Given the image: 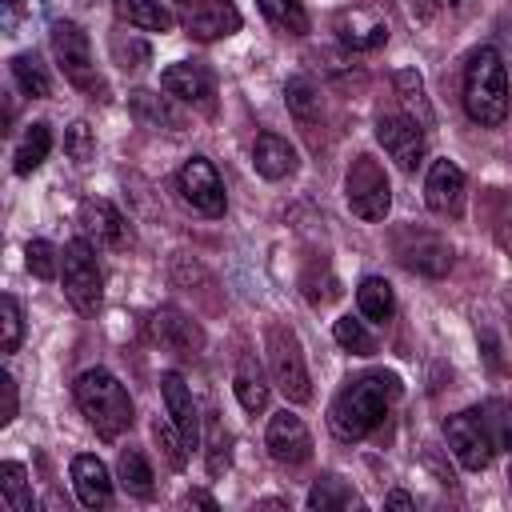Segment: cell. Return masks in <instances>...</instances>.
<instances>
[{"instance_id":"6da1fadb","label":"cell","mask_w":512,"mask_h":512,"mask_svg":"<svg viewBox=\"0 0 512 512\" xmlns=\"http://www.w3.org/2000/svg\"><path fill=\"white\" fill-rule=\"evenodd\" d=\"M400 376L396 372H364L352 376L328 404V424L340 440H364L368 432H376L392 408V400L400 396Z\"/></svg>"},{"instance_id":"7a4b0ae2","label":"cell","mask_w":512,"mask_h":512,"mask_svg":"<svg viewBox=\"0 0 512 512\" xmlns=\"http://www.w3.org/2000/svg\"><path fill=\"white\" fill-rule=\"evenodd\" d=\"M508 104H512V88H508V68L500 60L496 48H476L464 64V108L476 124L496 128L508 120Z\"/></svg>"},{"instance_id":"3957f363","label":"cell","mask_w":512,"mask_h":512,"mask_svg":"<svg viewBox=\"0 0 512 512\" xmlns=\"http://www.w3.org/2000/svg\"><path fill=\"white\" fill-rule=\"evenodd\" d=\"M72 396L80 404V412L88 416V424L104 436V440H116L120 432L132 428V396L128 388L108 372V368H88L76 376L72 384Z\"/></svg>"},{"instance_id":"277c9868","label":"cell","mask_w":512,"mask_h":512,"mask_svg":"<svg viewBox=\"0 0 512 512\" xmlns=\"http://www.w3.org/2000/svg\"><path fill=\"white\" fill-rule=\"evenodd\" d=\"M60 280H64V296L72 300V308L80 316H96L100 300H104V280H100V264L96 252L84 236L68 240L60 252Z\"/></svg>"},{"instance_id":"5b68a950","label":"cell","mask_w":512,"mask_h":512,"mask_svg":"<svg viewBox=\"0 0 512 512\" xmlns=\"http://www.w3.org/2000/svg\"><path fill=\"white\" fill-rule=\"evenodd\" d=\"M264 344H268L272 380H276V388L284 392V400H292V404L312 400V380H308V364H304V348H300L296 328H288V324H268Z\"/></svg>"},{"instance_id":"8992f818","label":"cell","mask_w":512,"mask_h":512,"mask_svg":"<svg viewBox=\"0 0 512 512\" xmlns=\"http://www.w3.org/2000/svg\"><path fill=\"white\" fill-rule=\"evenodd\" d=\"M52 52H56V64H60V72H64L68 84H76L92 100H104L108 96V88H104V80H100V72L92 64V44L80 32V24L56 20L52 24Z\"/></svg>"},{"instance_id":"52a82bcc","label":"cell","mask_w":512,"mask_h":512,"mask_svg":"<svg viewBox=\"0 0 512 512\" xmlns=\"http://www.w3.org/2000/svg\"><path fill=\"white\" fill-rule=\"evenodd\" d=\"M344 196L360 220H384L392 208V184H388V172L380 168V160L360 152L344 176Z\"/></svg>"},{"instance_id":"ba28073f","label":"cell","mask_w":512,"mask_h":512,"mask_svg":"<svg viewBox=\"0 0 512 512\" xmlns=\"http://www.w3.org/2000/svg\"><path fill=\"white\" fill-rule=\"evenodd\" d=\"M444 440L468 472H484L492 464V432H488V420H484L480 408H464V412L448 416L444 420Z\"/></svg>"},{"instance_id":"9c48e42d","label":"cell","mask_w":512,"mask_h":512,"mask_svg":"<svg viewBox=\"0 0 512 512\" xmlns=\"http://www.w3.org/2000/svg\"><path fill=\"white\" fill-rule=\"evenodd\" d=\"M176 192H180L184 204H192L200 216H224V208H228L224 180H220V172L212 168V160H204V156H192V160L180 164V172H176Z\"/></svg>"},{"instance_id":"30bf717a","label":"cell","mask_w":512,"mask_h":512,"mask_svg":"<svg viewBox=\"0 0 512 512\" xmlns=\"http://www.w3.org/2000/svg\"><path fill=\"white\" fill-rule=\"evenodd\" d=\"M376 140H380V148H384L404 172H412V168L424 160V152H428L424 128H420L412 116H404V112L380 116V120H376Z\"/></svg>"},{"instance_id":"8fae6325","label":"cell","mask_w":512,"mask_h":512,"mask_svg":"<svg viewBox=\"0 0 512 512\" xmlns=\"http://www.w3.org/2000/svg\"><path fill=\"white\" fill-rule=\"evenodd\" d=\"M396 256L404 268H412L420 276H448V268H452V244L436 232H404L396 240Z\"/></svg>"},{"instance_id":"7c38bea8","label":"cell","mask_w":512,"mask_h":512,"mask_svg":"<svg viewBox=\"0 0 512 512\" xmlns=\"http://www.w3.org/2000/svg\"><path fill=\"white\" fill-rule=\"evenodd\" d=\"M264 444H268V456H272L276 464H284V468H296V464H304V460L312 456V436H308L304 420L292 416L288 408L268 420Z\"/></svg>"},{"instance_id":"4fadbf2b","label":"cell","mask_w":512,"mask_h":512,"mask_svg":"<svg viewBox=\"0 0 512 512\" xmlns=\"http://www.w3.org/2000/svg\"><path fill=\"white\" fill-rule=\"evenodd\" d=\"M76 220H80L84 236L96 240L100 248H128V244H132L128 220H124L120 208L108 204V200H84L80 212H76Z\"/></svg>"},{"instance_id":"5bb4252c","label":"cell","mask_w":512,"mask_h":512,"mask_svg":"<svg viewBox=\"0 0 512 512\" xmlns=\"http://www.w3.org/2000/svg\"><path fill=\"white\" fill-rule=\"evenodd\" d=\"M148 332H152V340H156L160 348H168V352H176V356H196V352L204 348L200 324H196L192 316H184L180 308H160V312H152Z\"/></svg>"},{"instance_id":"9a60e30c","label":"cell","mask_w":512,"mask_h":512,"mask_svg":"<svg viewBox=\"0 0 512 512\" xmlns=\"http://www.w3.org/2000/svg\"><path fill=\"white\" fill-rule=\"evenodd\" d=\"M160 88H164L172 100H184V104H196V108H212V96H216L212 72L200 68L196 60L168 64V68L160 72Z\"/></svg>"},{"instance_id":"2e32d148","label":"cell","mask_w":512,"mask_h":512,"mask_svg":"<svg viewBox=\"0 0 512 512\" xmlns=\"http://www.w3.org/2000/svg\"><path fill=\"white\" fill-rule=\"evenodd\" d=\"M424 204L436 216H460L464 208V172L456 160H436L424 180Z\"/></svg>"},{"instance_id":"e0dca14e","label":"cell","mask_w":512,"mask_h":512,"mask_svg":"<svg viewBox=\"0 0 512 512\" xmlns=\"http://www.w3.org/2000/svg\"><path fill=\"white\" fill-rule=\"evenodd\" d=\"M332 28H336L340 44L352 48V52H372L388 40V24L372 8H344V12H336Z\"/></svg>"},{"instance_id":"ac0fdd59","label":"cell","mask_w":512,"mask_h":512,"mask_svg":"<svg viewBox=\"0 0 512 512\" xmlns=\"http://www.w3.org/2000/svg\"><path fill=\"white\" fill-rule=\"evenodd\" d=\"M184 28H188L192 40H204L208 44V40H220V36L240 32V12H236L232 0H196L192 12H188V20H184Z\"/></svg>"},{"instance_id":"d6986e66","label":"cell","mask_w":512,"mask_h":512,"mask_svg":"<svg viewBox=\"0 0 512 512\" xmlns=\"http://www.w3.org/2000/svg\"><path fill=\"white\" fill-rule=\"evenodd\" d=\"M160 396H164V408H168L172 424L180 428L184 444L196 448L200 444V416H196V400H192L184 376L180 372H160Z\"/></svg>"},{"instance_id":"ffe728a7","label":"cell","mask_w":512,"mask_h":512,"mask_svg":"<svg viewBox=\"0 0 512 512\" xmlns=\"http://www.w3.org/2000/svg\"><path fill=\"white\" fill-rule=\"evenodd\" d=\"M72 488H76V500L84 508H108L112 504V476L104 468V460L80 452L72 456Z\"/></svg>"},{"instance_id":"44dd1931","label":"cell","mask_w":512,"mask_h":512,"mask_svg":"<svg viewBox=\"0 0 512 512\" xmlns=\"http://www.w3.org/2000/svg\"><path fill=\"white\" fill-rule=\"evenodd\" d=\"M252 164L264 180H284L296 172V148L276 132H260L252 144Z\"/></svg>"},{"instance_id":"7402d4cb","label":"cell","mask_w":512,"mask_h":512,"mask_svg":"<svg viewBox=\"0 0 512 512\" xmlns=\"http://www.w3.org/2000/svg\"><path fill=\"white\" fill-rule=\"evenodd\" d=\"M232 392H236V400H240L244 412H264L268 408V376H264V368H260V360L252 352H244L236 360Z\"/></svg>"},{"instance_id":"603a6c76","label":"cell","mask_w":512,"mask_h":512,"mask_svg":"<svg viewBox=\"0 0 512 512\" xmlns=\"http://www.w3.org/2000/svg\"><path fill=\"white\" fill-rule=\"evenodd\" d=\"M112 12L120 24L140 28V32H172V12L160 8V0H112Z\"/></svg>"},{"instance_id":"cb8c5ba5","label":"cell","mask_w":512,"mask_h":512,"mask_svg":"<svg viewBox=\"0 0 512 512\" xmlns=\"http://www.w3.org/2000/svg\"><path fill=\"white\" fill-rule=\"evenodd\" d=\"M128 108H132V116H136L140 124L168 128V132H180V128H184V116L172 108V100H168V96H156V92L136 88V92L128 96Z\"/></svg>"},{"instance_id":"d4e9b609","label":"cell","mask_w":512,"mask_h":512,"mask_svg":"<svg viewBox=\"0 0 512 512\" xmlns=\"http://www.w3.org/2000/svg\"><path fill=\"white\" fill-rule=\"evenodd\" d=\"M284 104L296 116V124H304V128H312L324 116V100H320V88L312 76H292L284 84Z\"/></svg>"},{"instance_id":"484cf974","label":"cell","mask_w":512,"mask_h":512,"mask_svg":"<svg viewBox=\"0 0 512 512\" xmlns=\"http://www.w3.org/2000/svg\"><path fill=\"white\" fill-rule=\"evenodd\" d=\"M48 152H52V132H48V124L44 120H36V124H28V132L20 136V144H16V176H32L44 160H48Z\"/></svg>"},{"instance_id":"4316f807","label":"cell","mask_w":512,"mask_h":512,"mask_svg":"<svg viewBox=\"0 0 512 512\" xmlns=\"http://www.w3.org/2000/svg\"><path fill=\"white\" fill-rule=\"evenodd\" d=\"M356 308H360L364 320H380V324H384V320L396 312V292H392V284H388L384 276H364L360 288H356Z\"/></svg>"},{"instance_id":"83f0119b","label":"cell","mask_w":512,"mask_h":512,"mask_svg":"<svg viewBox=\"0 0 512 512\" xmlns=\"http://www.w3.org/2000/svg\"><path fill=\"white\" fill-rule=\"evenodd\" d=\"M396 96H400V108H404V116H412L420 128H432V108H428V96H424V80H420V72L416 68H404V72H396Z\"/></svg>"},{"instance_id":"f1b7e54d","label":"cell","mask_w":512,"mask_h":512,"mask_svg":"<svg viewBox=\"0 0 512 512\" xmlns=\"http://www.w3.org/2000/svg\"><path fill=\"white\" fill-rule=\"evenodd\" d=\"M312 512H332V508H360V496L340 480V476H320L312 488H308V500H304Z\"/></svg>"},{"instance_id":"f546056e","label":"cell","mask_w":512,"mask_h":512,"mask_svg":"<svg viewBox=\"0 0 512 512\" xmlns=\"http://www.w3.org/2000/svg\"><path fill=\"white\" fill-rule=\"evenodd\" d=\"M0 496H4V504H8L12 512H32V508H36L24 464H16V460H4V464H0Z\"/></svg>"},{"instance_id":"4dcf8cb0","label":"cell","mask_w":512,"mask_h":512,"mask_svg":"<svg viewBox=\"0 0 512 512\" xmlns=\"http://www.w3.org/2000/svg\"><path fill=\"white\" fill-rule=\"evenodd\" d=\"M12 80H16L20 92L32 96V100H44V96L52 92V80H48L44 64L36 60V52H20V56H12Z\"/></svg>"},{"instance_id":"1f68e13d","label":"cell","mask_w":512,"mask_h":512,"mask_svg":"<svg viewBox=\"0 0 512 512\" xmlns=\"http://www.w3.org/2000/svg\"><path fill=\"white\" fill-rule=\"evenodd\" d=\"M260 12L268 16L272 28L288 32V36H304L308 32V12H304V0H256Z\"/></svg>"},{"instance_id":"d6a6232c","label":"cell","mask_w":512,"mask_h":512,"mask_svg":"<svg viewBox=\"0 0 512 512\" xmlns=\"http://www.w3.org/2000/svg\"><path fill=\"white\" fill-rule=\"evenodd\" d=\"M120 484L132 492V496H140V500H148L152 496V468H148V460H144V452L140 448H124L120 452Z\"/></svg>"},{"instance_id":"836d02e7","label":"cell","mask_w":512,"mask_h":512,"mask_svg":"<svg viewBox=\"0 0 512 512\" xmlns=\"http://www.w3.org/2000/svg\"><path fill=\"white\" fill-rule=\"evenodd\" d=\"M332 336H336L340 348H348V352H356V356H372V352H376L372 332H368L364 320H356V316H340L336 328H332Z\"/></svg>"},{"instance_id":"e575fe53","label":"cell","mask_w":512,"mask_h":512,"mask_svg":"<svg viewBox=\"0 0 512 512\" xmlns=\"http://www.w3.org/2000/svg\"><path fill=\"white\" fill-rule=\"evenodd\" d=\"M24 336V316L16 296H0V352H16Z\"/></svg>"},{"instance_id":"d590c367","label":"cell","mask_w":512,"mask_h":512,"mask_svg":"<svg viewBox=\"0 0 512 512\" xmlns=\"http://www.w3.org/2000/svg\"><path fill=\"white\" fill-rule=\"evenodd\" d=\"M24 260H28V272L40 276V280H52L60 272V252L48 240H28L24 244Z\"/></svg>"},{"instance_id":"8d00e7d4","label":"cell","mask_w":512,"mask_h":512,"mask_svg":"<svg viewBox=\"0 0 512 512\" xmlns=\"http://www.w3.org/2000/svg\"><path fill=\"white\" fill-rule=\"evenodd\" d=\"M64 152H68V160H76V164H88V160L96 156V136H92L88 120H72V124H68V132H64Z\"/></svg>"},{"instance_id":"74e56055","label":"cell","mask_w":512,"mask_h":512,"mask_svg":"<svg viewBox=\"0 0 512 512\" xmlns=\"http://www.w3.org/2000/svg\"><path fill=\"white\" fill-rule=\"evenodd\" d=\"M152 432H156V444L164 448L168 464H172V468H184V464H188V444H184L180 428H176V424H168V420H156V424H152Z\"/></svg>"},{"instance_id":"f35d334b","label":"cell","mask_w":512,"mask_h":512,"mask_svg":"<svg viewBox=\"0 0 512 512\" xmlns=\"http://www.w3.org/2000/svg\"><path fill=\"white\" fill-rule=\"evenodd\" d=\"M488 432H492V440L504 448V452H512V404H504V400H496V404H488Z\"/></svg>"},{"instance_id":"ab89813d","label":"cell","mask_w":512,"mask_h":512,"mask_svg":"<svg viewBox=\"0 0 512 512\" xmlns=\"http://www.w3.org/2000/svg\"><path fill=\"white\" fill-rule=\"evenodd\" d=\"M112 56H116V64H120L124 72H136V68L148 64V44H144V40H132V36H128V44H124V36H112Z\"/></svg>"},{"instance_id":"60d3db41","label":"cell","mask_w":512,"mask_h":512,"mask_svg":"<svg viewBox=\"0 0 512 512\" xmlns=\"http://www.w3.org/2000/svg\"><path fill=\"white\" fill-rule=\"evenodd\" d=\"M228 432L220 428V420H208V472L220 476L228 468Z\"/></svg>"},{"instance_id":"b9f144b4","label":"cell","mask_w":512,"mask_h":512,"mask_svg":"<svg viewBox=\"0 0 512 512\" xmlns=\"http://www.w3.org/2000/svg\"><path fill=\"white\" fill-rule=\"evenodd\" d=\"M304 296H308V304H328V300L340 296V284H336V276H332L328 268H324V276L308 272V276H304Z\"/></svg>"},{"instance_id":"7bdbcfd3","label":"cell","mask_w":512,"mask_h":512,"mask_svg":"<svg viewBox=\"0 0 512 512\" xmlns=\"http://www.w3.org/2000/svg\"><path fill=\"white\" fill-rule=\"evenodd\" d=\"M0 396H4L0 424H12V420H16V408H20V396H16V380H12V372H0Z\"/></svg>"},{"instance_id":"ee69618b","label":"cell","mask_w":512,"mask_h":512,"mask_svg":"<svg viewBox=\"0 0 512 512\" xmlns=\"http://www.w3.org/2000/svg\"><path fill=\"white\" fill-rule=\"evenodd\" d=\"M496 244H500V248L512 256V204H508V208L496 216Z\"/></svg>"},{"instance_id":"f6af8a7d","label":"cell","mask_w":512,"mask_h":512,"mask_svg":"<svg viewBox=\"0 0 512 512\" xmlns=\"http://www.w3.org/2000/svg\"><path fill=\"white\" fill-rule=\"evenodd\" d=\"M416 500L408 496V492H388V500H384V508H412Z\"/></svg>"},{"instance_id":"bcb514c9","label":"cell","mask_w":512,"mask_h":512,"mask_svg":"<svg viewBox=\"0 0 512 512\" xmlns=\"http://www.w3.org/2000/svg\"><path fill=\"white\" fill-rule=\"evenodd\" d=\"M184 504H188V508H192V504H200V508H216V500H212L208 492H188Z\"/></svg>"},{"instance_id":"7dc6e473","label":"cell","mask_w":512,"mask_h":512,"mask_svg":"<svg viewBox=\"0 0 512 512\" xmlns=\"http://www.w3.org/2000/svg\"><path fill=\"white\" fill-rule=\"evenodd\" d=\"M424 8H436V12H456V8H464V0H424Z\"/></svg>"},{"instance_id":"c3c4849f","label":"cell","mask_w":512,"mask_h":512,"mask_svg":"<svg viewBox=\"0 0 512 512\" xmlns=\"http://www.w3.org/2000/svg\"><path fill=\"white\" fill-rule=\"evenodd\" d=\"M4 8H8V16H16V8H20V0H4Z\"/></svg>"},{"instance_id":"681fc988","label":"cell","mask_w":512,"mask_h":512,"mask_svg":"<svg viewBox=\"0 0 512 512\" xmlns=\"http://www.w3.org/2000/svg\"><path fill=\"white\" fill-rule=\"evenodd\" d=\"M508 488H512V468H508Z\"/></svg>"},{"instance_id":"f907efd6","label":"cell","mask_w":512,"mask_h":512,"mask_svg":"<svg viewBox=\"0 0 512 512\" xmlns=\"http://www.w3.org/2000/svg\"><path fill=\"white\" fill-rule=\"evenodd\" d=\"M176 4H188V0H176Z\"/></svg>"}]
</instances>
